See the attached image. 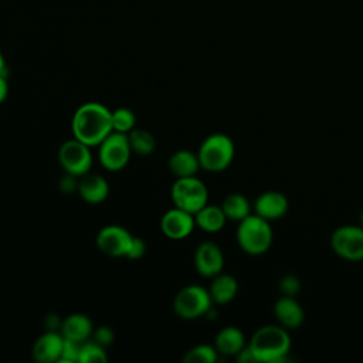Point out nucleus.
Instances as JSON below:
<instances>
[{
  "label": "nucleus",
  "instance_id": "obj_1",
  "mask_svg": "<svg viewBox=\"0 0 363 363\" xmlns=\"http://www.w3.org/2000/svg\"><path fill=\"white\" fill-rule=\"evenodd\" d=\"M74 138L88 146H98L111 132V111L101 102H85L77 108L71 122Z\"/></svg>",
  "mask_w": 363,
  "mask_h": 363
},
{
  "label": "nucleus",
  "instance_id": "obj_2",
  "mask_svg": "<svg viewBox=\"0 0 363 363\" xmlns=\"http://www.w3.org/2000/svg\"><path fill=\"white\" fill-rule=\"evenodd\" d=\"M248 346L258 363H281L288 360L292 340L286 328L269 323L252 333Z\"/></svg>",
  "mask_w": 363,
  "mask_h": 363
},
{
  "label": "nucleus",
  "instance_id": "obj_3",
  "mask_svg": "<svg viewBox=\"0 0 363 363\" xmlns=\"http://www.w3.org/2000/svg\"><path fill=\"white\" fill-rule=\"evenodd\" d=\"M235 240L245 254L254 257L262 255L271 248L274 241L271 223L255 213H251L248 217L238 221Z\"/></svg>",
  "mask_w": 363,
  "mask_h": 363
},
{
  "label": "nucleus",
  "instance_id": "obj_4",
  "mask_svg": "<svg viewBox=\"0 0 363 363\" xmlns=\"http://www.w3.org/2000/svg\"><path fill=\"white\" fill-rule=\"evenodd\" d=\"M235 146L225 133H211L199 146L197 157L200 167L210 173L224 172L234 160Z\"/></svg>",
  "mask_w": 363,
  "mask_h": 363
},
{
  "label": "nucleus",
  "instance_id": "obj_5",
  "mask_svg": "<svg viewBox=\"0 0 363 363\" xmlns=\"http://www.w3.org/2000/svg\"><path fill=\"white\" fill-rule=\"evenodd\" d=\"M172 201L176 207L196 214L208 203L207 186L197 177H179L170 190Z\"/></svg>",
  "mask_w": 363,
  "mask_h": 363
},
{
  "label": "nucleus",
  "instance_id": "obj_6",
  "mask_svg": "<svg viewBox=\"0 0 363 363\" xmlns=\"http://www.w3.org/2000/svg\"><path fill=\"white\" fill-rule=\"evenodd\" d=\"M213 306V301L208 289L200 285H187L182 288L173 301V309L176 315L182 319L193 320L206 313Z\"/></svg>",
  "mask_w": 363,
  "mask_h": 363
},
{
  "label": "nucleus",
  "instance_id": "obj_7",
  "mask_svg": "<svg viewBox=\"0 0 363 363\" xmlns=\"http://www.w3.org/2000/svg\"><path fill=\"white\" fill-rule=\"evenodd\" d=\"M332 251L350 262L363 261V227L360 224H343L333 230L330 238Z\"/></svg>",
  "mask_w": 363,
  "mask_h": 363
},
{
  "label": "nucleus",
  "instance_id": "obj_8",
  "mask_svg": "<svg viewBox=\"0 0 363 363\" xmlns=\"http://www.w3.org/2000/svg\"><path fill=\"white\" fill-rule=\"evenodd\" d=\"M130 145L128 133L111 132L99 145H98V157L101 164L109 172L122 170L130 159Z\"/></svg>",
  "mask_w": 363,
  "mask_h": 363
},
{
  "label": "nucleus",
  "instance_id": "obj_9",
  "mask_svg": "<svg viewBox=\"0 0 363 363\" xmlns=\"http://www.w3.org/2000/svg\"><path fill=\"white\" fill-rule=\"evenodd\" d=\"M58 163L65 173L81 177L89 173L92 167V153L91 146L72 138L65 140L58 149Z\"/></svg>",
  "mask_w": 363,
  "mask_h": 363
},
{
  "label": "nucleus",
  "instance_id": "obj_10",
  "mask_svg": "<svg viewBox=\"0 0 363 363\" xmlns=\"http://www.w3.org/2000/svg\"><path fill=\"white\" fill-rule=\"evenodd\" d=\"M133 235L122 225L109 224L102 227L96 234V245L98 248L113 258L125 257L129 252Z\"/></svg>",
  "mask_w": 363,
  "mask_h": 363
},
{
  "label": "nucleus",
  "instance_id": "obj_11",
  "mask_svg": "<svg viewBox=\"0 0 363 363\" xmlns=\"http://www.w3.org/2000/svg\"><path fill=\"white\" fill-rule=\"evenodd\" d=\"M196 271L206 278H213L223 272L224 254L221 248L213 241H203L196 247L193 257Z\"/></svg>",
  "mask_w": 363,
  "mask_h": 363
},
{
  "label": "nucleus",
  "instance_id": "obj_12",
  "mask_svg": "<svg viewBox=\"0 0 363 363\" xmlns=\"http://www.w3.org/2000/svg\"><path fill=\"white\" fill-rule=\"evenodd\" d=\"M194 227V214L176 206L167 210L160 218V230L170 240H183L189 237Z\"/></svg>",
  "mask_w": 363,
  "mask_h": 363
},
{
  "label": "nucleus",
  "instance_id": "obj_13",
  "mask_svg": "<svg viewBox=\"0 0 363 363\" xmlns=\"http://www.w3.org/2000/svg\"><path fill=\"white\" fill-rule=\"evenodd\" d=\"M252 210L257 216L271 221L281 220L289 210L288 197L278 190L262 191L254 201Z\"/></svg>",
  "mask_w": 363,
  "mask_h": 363
},
{
  "label": "nucleus",
  "instance_id": "obj_14",
  "mask_svg": "<svg viewBox=\"0 0 363 363\" xmlns=\"http://www.w3.org/2000/svg\"><path fill=\"white\" fill-rule=\"evenodd\" d=\"M272 312L277 322L288 330L298 329L305 322V311L295 296L281 295L275 301Z\"/></svg>",
  "mask_w": 363,
  "mask_h": 363
},
{
  "label": "nucleus",
  "instance_id": "obj_15",
  "mask_svg": "<svg viewBox=\"0 0 363 363\" xmlns=\"http://www.w3.org/2000/svg\"><path fill=\"white\" fill-rule=\"evenodd\" d=\"M64 337L57 330H47L33 345V357L38 363H55L61 359Z\"/></svg>",
  "mask_w": 363,
  "mask_h": 363
},
{
  "label": "nucleus",
  "instance_id": "obj_16",
  "mask_svg": "<svg viewBox=\"0 0 363 363\" xmlns=\"http://www.w3.org/2000/svg\"><path fill=\"white\" fill-rule=\"evenodd\" d=\"M77 190L84 201L89 204H99L108 197L109 184L104 176L96 173H86L79 177Z\"/></svg>",
  "mask_w": 363,
  "mask_h": 363
},
{
  "label": "nucleus",
  "instance_id": "obj_17",
  "mask_svg": "<svg viewBox=\"0 0 363 363\" xmlns=\"http://www.w3.org/2000/svg\"><path fill=\"white\" fill-rule=\"evenodd\" d=\"M94 332L91 319L84 313H71L65 316L61 322L60 333L64 339H69L78 343H82L89 339Z\"/></svg>",
  "mask_w": 363,
  "mask_h": 363
},
{
  "label": "nucleus",
  "instance_id": "obj_18",
  "mask_svg": "<svg viewBox=\"0 0 363 363\" xmlns=\"http://www.w3.org/2000/svg\"><path fill=\"white\" fill-rule=\"evenodd\" d=\"M247 345L244 332L237 326H224L214 337V347L223 356L235 357Z\"/></svg>",
  "mask_w": 363,
  "mask_h": 363
},
{
  "label": "nucleus",
  "instance_id": "obj_19",
  "mask_svg": "<svg viewBox=\"0 0 363 363\" xmlns=\"http://www.w3.org/2000/svg\"><path fill=\"white\" fill-rule=\"evenodd\" d=\"M213 303L225 305L230 303L238 294V281L230 274L220 272L211 278L208 288Z\"/></svg>",
  "mask_w": 363,
  "mask_h": 363
},
{
  "label": "nucleus",
  "instance_id": "obj_20",
  "mask_svg": "<svg viewBox=\"0 0 363 363\" xmlns=\"http://www.w3.org/2000/svg\"><path fill=\"white\" fill-rule=\"evenodd\" d=\"M194 220H196V225L208 234L221 231L227 223V217L221 206L210 204V203H207L194 214Z\"/></svg>",
  "mask_w": 363,
  "mask_h": 363
},
{
  "label": "nucleus",
  "instance_id": "obj_21",
  "mask_svg": "<svg viewBox=\"0 0 363 363\" xmlns=\"http://www.w3.org/2000/svg\"><path fill=\"white\" fill-rule=\"evenodd\" d=\"M169 169L172 174L179 177H190L196 176L200 167L197 153H193L186 149L176 150L170 157H169Z\"/></svg>",
  "mask_w": 363,
  "mask_h": 363
},
{
  "label": "nucleus",
  "instance_id": "obj_22",
  "mask_svg": "<svg viewBox=\"0 0 363 363\" xmlns=\"http://www.w3.org/2000/svg\"><path fill=\"white\" fill-rule=\"evenodd\" d=\"M220 206H221L227 220L237 221V223L244 220L245 217H248L252 210L250 200L242 193H238V191L227 194Z\"/></svg>",
  "mask_w": 363,
  "mask_h": 363
},
{
  "label": "nucleus",
  "instance_id": "obj_23",
  "mask_svg": "<svg viewBox=\"0 0 363 363\" xmlns=\"http://www.w3.org/2000/svg\"><path fill=\"white\" fill-rule=\"evenodd\" d=\"M128 139H129V145H130L132 152H135L138 155H143V156L150 155L156 147L155 136L146 129L133 128L128 133Z\"/></svg>",
  "mask_w": 363,
  "mask_h": 363
},
{
  "label": "nucleus",
  "instance_id": "obj_24",
  "mask_svg": "<svg viewBox=\"0 0 363 363\" xmlns=\"http://www.w3.org/2000/svg\"><path fill=\"white\" fill-rule=\"evenodd\" d=\"M218 352L211 345H197L187 350L183 356L184 363H214L217 362Z\"/></svg>",
  "mask_w": 363,
  "mask_h": 363
},
{
  "label": "nucleus",
  "instance_id": "obj_25",
  "mask_svg": "<svg viewBox=\"0 0 363 363\" xmlns=\"http://www.w3.org/2000/svg\"><path fill=\"white\" fill-rule=\"evenodd\" d=\"M111 121L112 129L121 133H129L136 126V116L132 109L129 108H116L111 111Z\"/></svg>",
  "mask_w": 363,
  "mask_h": 363
},
{
  "label": "nucleus",
  "instance_id": "obj_26",
  "mask_svg": "<svg viewBox=\"0 0 363 363\" xmlns=\"http://www.w3.org/2000/svg\"><path fill=\"white\" fill-rule=\"evenodd\" d=\"M108 360V354L105 347L99 343L94 342H82L79 346L78 363H105Z\"/></svg>",
  "mask_w": 363,
  "mask_h": 363
},
{
  "label": "nucleus",
  "instance_id": "obj_27",
  "mask_svg": "<svg viewBox=\"0 0 363 363\" xmlns=\"http://www.w3.org/2000/svg\"><path fill=\"white\" fill-rule=\"evenodd\" d=\"M302 288L301 279L295 274H285L278 281V289L281 295L296 296Z\"/></svg>",
  "mask_w": 363,
  "mask_h": 363
},
{
  "label": "nucleus",
  "instance_id": "obj_28",
  "mask_svg": "<svg viewBox=\"0 0 363 363\" xmlns=\"http://www.w3.org/2000/svg\"><path fill=\"white\" fill-rule=\"evenodd\" d=\"M79 346H81V343H78V342H74V340H69V339H64L60 362H64V363H74V362H77L78 363Z\"/></svg>",
  "mask_w": 363,
  "mask_h": 363
},
{
  "label": "nucleus",
  "instance_id": "obj_29",
  "mask_svg": "<svg viewBox=\"0 0 363 363\" xmlns=\"http://www.w3.org/2000/svg\"><path fill=\"white\" fill-rule=\"evenodd\" d=\"M92 335H94V340L96 343H99L101 346H104V347L111 345L113 342V339H115L113 330L109 326H105V325L98 326L96 329H94Z\"/></svg>",
  "mask_w": 363,
  "mask_h": 363
},
{
  "label": "nucleus",
  "instance_id": "obj_30",
  "mask_svg": "<svg viewBox=\"0 0 363 363\" xmlns=\"http://www.w3.org/2000/svg\"><path fill=\"white\" fill-rule=\"evenodd\" d=\"M145 251H146L145 241L140 237H135L133 235V240H132V244H130V248H129V252H128L126 258L138 259V258H140L145 254Z\"/></svg>",
  "mask_w": 363,
  "mask_h": 363
},
{
  "label": "nucleus",
  "instance_id": "obj_31",
  "mask_svg": "<svg viewBox=\"0 0 363 363\" xmlns=\"http://www.w3.org/2000/svg\"><path fill=\"white\" fill-rule=\"evenodd\" d=\"M60 189L62 193H71L75 189H78V182H77V176H72L69 173H65L64 177H61L60 180Z\"/></svg>",
  "mask_w": 363,
  "mask_h": 363
},
{
  "label": "nucleus",
  "instance_id": "obj_32",
  "mask_svg": "<svg viewBox=\"0 0 363 363\" xmlns=\"http://www.w3.org/2000/svg\"><path fill=\"white\" fill-rule=\"evenodd\" d=\"M235 360L240 362V363H258L257 359H255V356H254V353H252V350L250 349L248 343L245 345V347H244L242 350H240V352L237 353Z\"/></svg>",
  "mask_w": 363,
  "mask_h": 363
},
{
  "label": "nucleus",
  "instance_id": "obj_33",
  "mask_svg": "<svg viewBox=\"0 0 363 363\" xmlns=\"http://www.w3.org/2000/svg\"><path fill=\"white\" fill-rule=\"evenodd\" d=\"M61 319L57 316V315H48L45 319H44V326L47 330H57L61 328Z\"/></svg>",
  "mask_w": 363,
  "mask_h": 363
},
{
  "label": "nucleus",
  "instance_id": "obj_34",
  "mask_svg": "<svg viewBox=\"0 0 363 363\" xmlns=\"http://www.w3.org/2000/svg\"><path fill=\"white\" fill-rule=\"evenodd\" d=\"M9 95V82H7V74H0V104L6 101Z\"/></svg>",
  "mask_w": 363,
  "mask_h": 363
},
{
  "label": "nucleus",
  "instance_id": "obj_35",
  "mask_svg": "<svg viewBox=\"0 0 363 363\" xmlns=\"http://www.w3.org/2000/svg\"><path fill=\"white\" fill-rule=\"evenodd\" d=\"M0 74H7V67H6V61L1 51H0Z\"/></svg>",
  "mask_w": 363,
  "mask_h": 363
},
{
  "label": "nucleus",
  "instance_id": "obj_36",
  "mask_svg": "<svg viewBox=\"0 0 363 363\" xmlns=\"http://www.w3.org/2000/svg\"><path fill=\"white\" fill-rule=\"evenodd\" d=\"M359 224L363 227V208L360 210V214H359Z\"/></svg>",
  "mask_w": 363,
  "mask_h": 363
}]
</instances>
